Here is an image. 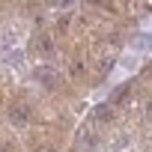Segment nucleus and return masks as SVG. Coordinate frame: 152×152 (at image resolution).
I'll return each mask as SVG.
<instances>
[{
    "mask_svg": "<svg viewBox=\"0 0 152 152\" xmlns=\"http://www.w3.org/2000/svg\"><path fill=\"white\" fill-rule=\"evenodd\" d=\"M131 51H152V33H137L131 39Z\"/></svg>",
    "mask_w": 152,
    "mask_h": 152,
    "instance_id": "1",
    "label": "nucleus"
}]
</instances>
